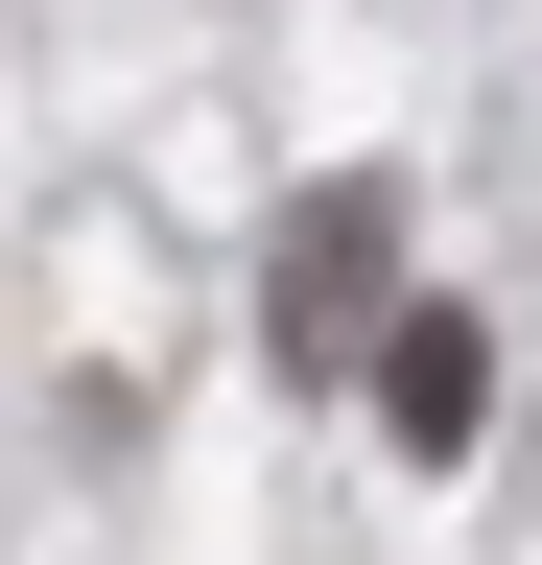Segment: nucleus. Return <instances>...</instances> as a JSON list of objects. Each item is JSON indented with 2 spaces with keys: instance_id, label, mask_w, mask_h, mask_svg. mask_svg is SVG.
Listing matches in <instances>:
<instances>
[{
  "instance_id": "f03ea898",
  "label": "nucleus",
  "mask_w": 542,
  "mask_h": 565,
  "mask_svg": "<svg viewBox=\"0 0 542 565\" xmlns=\"http://www.w3.org/2000/svg\"><path fill=\"white\" fill-rule=\"evenodd\" d=\"M284 353H354V307H378V189H307V236H284Z\"/></svg>"
},
{
  "instance_id": "f257e3e1",
  "label": "nucleus",
  "mask_w": 542,
  "mask_h": 565,
  "mask_svg": "<svg viewBox=\"0 0 542 565\" xmlns=\"http://www.w3.org/2000/svg\"><path fill=\"white\" fill-rule=\"evenodd\" d=\"M378 424H401V471H448L471 424H496V330H471V307H401L378 330Z\"/></svg>"
}]
</instances>
